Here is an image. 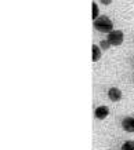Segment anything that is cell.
<instances>
[{
	"label": "cell",
	"instance_id": "10",
	"mask_svg": "<svg viewBox=\"0 0 134 150\" xmlns=\"http://www.w3.org/2000/svg\"><path fill=\"white\" fill-rule=\"evenodd\" d=\"M101 3L102 4H105V6H108V4H111L112 3V0H101Z\"/></svg>",
	"mask_w": 134,
	"mask_h": 150
},
{
	"label": "cell",
	"instance_id": "7",
	"mask_svg": "<svg viewBox=\"0 0 134 150\" xmlns=\"http://www.w3.org/2000/svg\"><path fill=\"white\" fill-rule=\"evenodd\" d=\"M122 150H134V141H127L122 145Z\"/></svg>",
	"mask_w": 134,
	"mask_h": 150
},
{
	"label": "cell",
	"instance_id": "4",
	"mask_svg": "<svg viewBox=\"0 0 134 150\" xmlns=\"http://www.w3.org/2000/svg\"><path fill=\"white\" fill-rule=\"evenodd\" d=\"M108 96H109V99L113 100V102H118V100L122 99V91H120L119 88H111L109 91H108Z\"/></svg>",
	"mask_w": 134,
	"mask_h": 150
},
{
	"label": "cell",
	"instance_id": "8",
	"mask_svg": "<svg viewBox=\"0 0 134 150\" xmlns=\"http://www.w3.org/2000/svg\"><path fill=\"white\" fill-rule=\"evenodd\" d=\"M91 18L93 19H97V17H98V7H97V4L93 1V4H91Z\"/></svg>",
	"mask_w": 134,
	"mask_h": 150
},
{
	"label": "cell",
	"instance_id": "1",
	"mask_svg": "<svg viewBox=\"0 0 134 150\" xmlns=\"http://www.w3.org/2000/svg\"><path fill=\"white\" fill-rule=\"evenodd\" d=\"M94 28L97 29L98 32H104V33H109L113 30V25H112V21L108 17L102 15L100 18L94 19Z\"/></svg>",
	"mask_w": 134,
	"mask_h": 150
},
{
	"label": "cell",
	"instance_id": "6",
	"mask_svg": "<svg viewBox=\"0 0 134 150\" xmlns=\"http://www.w3.org/2000/svg\"><path fill=\"white\" fill-rule=\"evenodd\" d=\"M91 59H93V62H97V61H100V58H101V55H102V51H101V47H98V46H94L91 47Z\"/></svg>",
	"mask_w": 134,
	"mask_h": 150
},
{
	"label": "cell",
	"instance_id": "5",
	"mask_svg": "<svg viewBox=\"0 0 134 150\" xmlns=\"http://www.w3.org/2000/svg\"><path fill=\"white\" fill-rule=\"evenodd\" d=\"M122 127L127 132H134V118L133 117H126L122 121Z\"/></svg>",
	"mask_w": 134,
	"mask_h": 150
},
{
	"label": "cell",
	"instance_id": "3",
	"mask_svg": "<svg viewBox=\"0 0 134 150\" xmlns=\"http://www.w3.org/2000/svg\"><path fill=\"white\" fill-rule=\"evenodd\" d=\"M108 114H109V109H108L106 106H98L97 109H96V112H94V116H96V118H98V120L106 118Z\"/></svg>",
	"mask_w": 134,
	"mask_h": 150
},
{
	"label": "cell",
	"instance_id": "9",
	"mask_svg": "<svg viewBox=\"0 0 134 150\" xmlns=\"http://www.w3.org/2000/svg\"><path fill=\"white\" fill-rule=\"evenodd\" d=\"M109 46H111V43L108 40H102L101 43H100V47H101V50H108L109 48Z\"/></svg>",
	"mask_w": 134,
	"mask_h": 150
},
{
	"label": "cell",
	"instance_id": "2",
	"mask_svg": "<svg viewBox=\"0 0 134 150\" xmlns=\"http://www.w3.org/2000/svg\"><path fill=\"white\" fill-rule=\"evenodd\" d=\"M123 39H125V35L122 30H112L108 35V41L111 43V46H120L123 43Z\"/></svg>",
	"mask_w": 134,
	"mask_h": 150
}]
</instances>
